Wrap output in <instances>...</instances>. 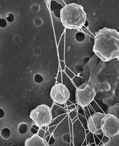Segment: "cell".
<instances>
[{
	"label": "cell",
	"instance_id": "cell-3",
	"mask_svg": "<svg viewBox=\"0 0 119 146\" xmlns=\"http://www.w3.org/2000/svg\"><path fill=\"white\" fill-rule=\"evenodd\" d=\"M30 118L39 129L48 126L52 119L51 109L45 104H41L31 111Z\"/></svg>",
	"mask_w": 119,
	"mask_h": 146
},
{
	"label": "cell",
	"instance_id": "cell-6",
	"mask_svg": "<svg viewBox=\"0 0 119 146\" xmlns=\"http://www.w3.org/2000/svg\"><path fill=\"white\" fill-rule=\"evenodd\" d=\"M70 93L65 85L56 84L52 88L50 96L56 104L63 105L67 102L70 98Z\"/></svg>",
	"mask_w": 119,
	"mask_h": 146
},
{
	"label": "cell",
	"instance_id": "cell-10",
	"mask_svg": "<svg viewBox=\"0 0 119 146\" xmlns=\"http://www.w3.org/2000/svg\"><path fill=\"white\" fill-rule=\"evenodd\" d=\"M109 138L108 142L100 146H119V134Z\"/></svg>",
	"mask_w": 119,
	"mask_h": 146
},
{
	"label": "cell",
	"instance_id": "cell-8",
	"mask_svg": "<svg viewBox=\"0 0 119 146\" xmlns=\"http://www.w3.org/2000/svg\"><path fill=\"white\" fill-rule=\"evenodd\" d=\"M24 146H49L45 139L35 134L26 140Z\"/></svg>",
	"mask_w": 119,
	"mask_h": 146
},
{
	"label": "cell",
	"instance_id": "cell-12",
	"mask_svg": "<svg viewBox=\"0 0 119 146\" xmlns=\"http://www.w3.org/2000/svg\"><path fill=\"white\" fill-rule=\"evenodd\" d=\"M27 129V125L25 123H21L19 125L18 127L19 131L21 134H24L26 132Z\"/></svg>",
	"mask_w": 119,
	"mask_h": 146
},
{
	"label": "cell",
	"instance_id": "cell-9",
	"mask_svg": "<svg viewBox=\"0 0 119 146\" xmlns=\"http://www.w3.org/2000/svg\"><path fill=\"white\" fill-rule=\"evenodd\" d=\"M102 93L103 94L102 96L103 102L107 105L109 108L117 103H119L118 102V99L117 98L116 96L115 91L114 90H110L108 92Z\"/></svg>",
	"mask_w": 119,
	"mask_h": 146
},
{
	"label": "cell",
	"instance_id": "cell-5",
	"mask_svg": "<svg viewBox=\"0 0 119 146\" xmlns=\"http://www.w3.org/2000/svg\"><path fill=\"white\" fill-rule=\"evenodd\" d=\"M101 126L103 133L108 138L119 134V120L114 115L106 114L101 121Z\"/></svg>",
	"mask_w": 119,
	"mask_h": 146
},
{
	"label": "cell",
	"instance_id": "cell-13",
	"mask_svg": "<svg viewBox=\"0 0 119 146\" xmlns=\"http://www.w3.org/2000/svg\"><path fill=\"white\" fill-rule=\"evenodd\" d=\"M46 131L42 129H39L38 131L37 134L38 135L39 137L44 139V135H45Z\"/></svg>",
	"mask_w": 119,
	"mask_h": 146
},
{
	"label": "cell",
	"instance_id": "cell-14",
	"mask_svg": "<svg viewBox=\"0 0 119 146\" xmlns=\"http://www.w3.org/2000/svg\"><path fill=\"white\" fill-rule=\"evenodd\" d=\"M76 115H77V113L75 111H71L69 113V116H70V118H71V119L72 120L76 116Z\"/></svg>",
	"mask_w": 119,
	"mask_h": 146
},
{
	"label": "cell",
	"instance_id": "cell-2",
	"mask_svg": "<svg viewBox=\"0 0 119 146\" xmlns=\"http://www.w3.org/2000/svg\"><path fill=\"white\" fill-rule=\"evenodd\" d=\"M60 19L63 25L69 29L79 30L86 23L87 14L82 6L69 4L60 11Z\"/></svg>",
	"mask_w": 119,
	"mask_h": 146
},
{
	"label": "cell",
	"instance_id": "cell-15",
	"mask_svg": "<svg viewBox=\"0 0 119 146\" xmlns=\"http://www.w3.org/2000/svg\"><path fill=\"white\" fill-rule=\"evenodd\" d=\"M84 146H93L92 145H85Z\"/></svg>",
	"mask_w": 119,
	"mask_h": 146
},
{
	"label": "cell",
	"instance_id": "cell-11",
	"mask_svg": "<svg viewBox=\"0 0 119 146\" xmlns=\"http://www.w3.org/2000/svg\"><path fill=\"white\" fill-rule=\"evenodd\" d=\"M107 113L114 115L119 120V103H117L114 106L109 107L108 109Z\"/></svg>",
	"mask_w": 119,
	"mask_h": 146
},
{
	"label": "cell",
	"instance_id": "cell-1",
	"mask_svg": "<svg viewBox=\"0 0 119 146\" xmlns=\"http://www.w3.org/2000/svg\"><path fill=\"white\" fill-rule=\"evenodd\" d=\"M93 51L103 61L119 57V33L105 27L96 32Z\"/></svg>",
	"mask_w": 119,
	"mask_h": 146
},
{
	"label": "cell",
	"instance_id": "cell-4",
	"mask_svg": "<svg viewBox=\"0 0 119 146\" xmlns=\"http://www.w3.org/2000/svg\"><path fill=\"white\" fill-rule=\"evenodd\" d=\"M97 93L93 86L88 83H83L76 89L75 101L77 104L85 108L93 102Z\"/></svg>",
	"mask_w": 119,
	"mask_h": 146
},
{
	"label": "cell",
	"instance_id": "cell-7",
	"mask_svg": "<svg viewBox=\"0 0 119 146\" xmlns=\"http://www.w3.org/2000/svg\"><path fill=\"white\" fill-rule=\"evenodd\" d=\"M105 114L98 112L90 116L87 120V127L92 133L100 135L103 133L101 129V121Z\"/></svg>",
	"mask_w": 119,
	"mask_h": 146
}]
</instances>
